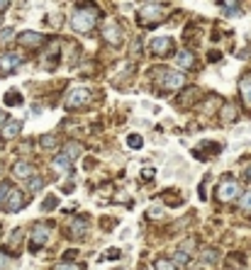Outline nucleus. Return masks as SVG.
<instances>
[{"mask_svg":"<svg viewBox=\"0 0 251 270\" xmlns=\"http://www.w3.org/2000/svg\"><path fill=\"white\" fill-rule=\"evenodd\" d=\"M98 22V10L95 8H78L76 13L71 15V27L78 34H88L90 29L95 27Z\"/></svg>","mask_w":251,"mask_h":270,"instance_id":"obj_1","label":"nucleus"},{"mask_svg":"<svg viewBox=\"0 0 251 270\" xmlns=\"http://www.w3.org/2000/svg\"><path fill=\"white\" fill-rule=\"evenodd\" d=\"M49 239H52V227H49V224H44V222H39V224H34V227H32V234H29V248H32V251H37V248L46 246Z\"/></svg>","mask_w":251,"mask_h":270,"instance_id":"obj_2","label":"nucleus"},{"mask_svg":"<svg viewBox=\"0 0 251 270\" xmlns=\"http://www.w3.org/2000/svg\"><path fill=\"white\" fill-rule=\"evenodd\" d=\"M166 17V8L164 5H156V3H152V5H144L139 13V22L141 25H156V22H161Z\"/></svg>","mask_w":251,"mask_h":270,"instance_id":"obj_3","label":"nucleus"},{"mask_svg":"<svg viewBox=\"0 0 251 270\" xmlns=\"http://www.w3.org/2000/svg\"><path fill=\"white\" fill-rule=\"evenodd\" d=\"M90 102V90L88 88H73L69 95H66V105L71 110H78V107H85Z\"/></svg>","mask_w":251,"mask_h":270,"instance_id":"obj_4","label":"nucleus"},{"mask_svg":"<svg viewBox=\"0 0 251 270\" xmlns=\"http://www.w3.org/2000/svg\"><path fill=\"white\" fill-rule=\"evenodd\" d=\"M237 195H239V183L234 178H224L222 183H220V188H217L220 202H229V200H234Z\"/></svg>","mask_w":251,"mask_h":270,"instance_id":"obj_5","label":"nucleus"},{"mask_svg":"<svg viewBox=\"0 0 251 270\" xmlns=\"http://www.w3.org/2000/svg\"><path fill=\"white\" fill-rule=\"evenodd\" d=\"M88 227H90V219L88 217H73L69 224V236L71 239H81V236H85L88 234Z\"/></svg>","mask_w":251,"mask_h":270,"instance_id":"obj_6","label":"nucleus"},{"mask_svg":"<svg viewBox=\"0 0 251 270\" xmlns=\"http://www.w3.org/2000/svg\"><path fill=\"white\" fill-rule=\"evenodd\" d=\"M149 49H152V54L164 56V54H168V51L173 49V41L168 39V37H156V39L149 41Z\"/></svg>","mask_w":251,"mask_h":270,"instance_id":"obj_7","label":"nucleus"},{"mask_svg":"<svg viewBox=\"0 0 251 270\" xmlns=\"http://www.w3.org/2000/svg\"><path fill=\"white\" fill-rule=\"evenodd\" d=\"M183 83H185V78H183L181 73H176V71H166L161 85H164L166 90H178V88H183Z\"/></svg>","mask_w":251,"mask_h":270,"instance_id":"obj_8","label":"nucleus"},{"mask_svg":"<svg viewBox=\"0 0 251 270\" xmlns=\"http://www.w3.org/2000/svg\"><path fill=\"white\" fill-rule=\"evenodd\" d=\"M22 204H25V197H22V192H20V190L8 192V200H5V209H8V212H20V209H22Z\"/></svg>","mask_w":251,"mask_h":270,"instance_id":"obj_9","label":"nucleus"},{"mask_svg":"<svg viewBox=\"0 0 251 270\" xmlns=\"http://www.w3.org/2000/svg\"><path fill=\"white\" fill-rule=\"evenodd\" d=\"M17 64H20V56H17V54H13V51L3 54V56H0V73H10Z\"/></svg>","mask_w":251,"mask_h":270,"instance_id":"obj_10","label":"nucleus"},{"mask_svg":"<svg viewBox=\"0 0 251 270\" xmlns=\"http://www.w3.org/2000/svg\"><path fill=\"white\" fill-rule=\"evenodd\" d=\"M239 90H241V100H244V107L251 110V73H249V76H244V78L239 81Z\"/></svg>","mask_w":251,"mask_h":270,"instance_id":"obj_11","label":"nucleus"},{"mask_svg":"<svg viewBox=\"0 0 251 270\" xmlns=\"http://www.w3.org/2000/svg\"><path fill=\"white\" fill-rule=\"evenodd\" d=\"M103 37L110 41V44H120V41H122V34H120L117 22H108V25H105V32H103Z\"/></svg>","mask_w":251,"mask_h":270,"instance_id":"obj_12","label":"nucleus"},{"mask_svg":"<svg viewBox=\"0 0 251 270\" xmlns=\"http://www.w3.org/2000/svg\"><path fill=\"white\" fill-rule=\"evenodd\" d=\"M13 173L17 178H32L34 176V166H32L29 161H17L13 166Z\"/></svg>","mask_w":251,"mask_h":270,"instance_id":"obj_13","label":"nucleus"},{"mask_svg":"<svg viewBox=\"0 0 251 270\" xmlns=\"http://www.w3.org/2000/svg\"><path fill=\"white\" fill-rule=\"evenodd\" d=\"M44 41V37L39 32H22L20 34V44H25V46H39Z\"/></svg>","mask_w":251,"mask_h":270,"instance_id":"obj_14","label":"nucleus"},{"mask_svg":"<svg viewBox=\"0 0 251 270\" xmlns=\"http://www.w3.org/2000/svg\"><path fill=\"white\" fill-rule=\"evenodd\" d=\"M52 166H54L59 173H69V171H73L71 166H73V161H69L64 153H59V156H54V161H52Z\"/></svg>","mask_w":251,"mask_h":270,"instance_id":"obj_15","label":"nucleus"},{"mask_svg":"<svg viewBox=\"0 0 251 270\" xmlns=\"http://www.w3.org/2000/svg\"><path fill=\"white\" fill-rule=\"evenodd\" d=\"M20 120H10V122H5V127H3V139H13V136L20 134Z\"/></svg>","mask_w":251,"mask_h":270,"instance_id":"obj_16","label":"nucleus"},{"mask_svg":"<svg viewBox=\"0 0 251 270\" xmlns=\"http://www.w3.org/2000/svg\"><path fill=\"white\" fill-rule=\"evenodd\" d=\"M81 153H83V146H81L78 141H69V144H66V151H64V156H66L69 161H73V158H78Z\"/></svg>","mask_w":251,"mask_h":270,"instance_id":"obj_17","label":"nucleus"},{"mask_svg":"<svg viewBox=\"0 0 251 270\" xmlns=\"http://www.w3.org/2000/svg\"><path fill=\"white\" fill-rule=\"evenodd\" d=\"M176 61H178V66H181V68H193V64H195V56L190 54V51H178Z\"/></svg>","mask_w":251,"mask_h":270,"instance_id":"obj_18","label":"nucleus"},{"mask_svg":"<svg viewBox=\"0 0 251 270\" xmlns=\"http://www.w3.org/2000/svg\"><path fill=\"white\" fill-rule=\"evenodd\" d=\"M56 204H59V197H56V195H49V197L44 200L42 209H44V212H52V209H56Z\"/></svg>","mask_w":251,"mask_h":270,"instance_id":"obj_19","label":"nucleus"},{"mask_svg":"<svg viewBox=\"0 0 251 270\" xmlns=\"http://www.w3.org/2000/svg\"><path fill=\"white\" fill-rule=\"evenodd\" d=\"M127 144L132 146V149H141V144H144V139L139 134H129L127 136Z\"/></svg>","mask_w":251,"mask_h":270,"instance_id":"obj_20","label":"nucleus"},{"mask_svg":"<svg viewBox=\"0 0 251 270\" xmlns=\"http://www.w3.org/2000/svg\"><path fill=\"white\" fill-rule=\"evenodd\" d=\"M42 185H44L42 178H37V176L29 178V190H32V192H39V190H42Z\"/></svg>","mask_w":251,"mask_h":270,"instance_id":"obj_21","label":"nucleus"},{"mask_svg":"<svg viewBox=\"0 0 251 270\" xmlns=\"http://www.w3.org/2000/svg\"><path fill=\"white\" fill-rule=\"evenodd\" d=\"M22 102V95L20 93H8L5 95V105H20Z\"/></svg>","mask_w":251,"mask_h":270,"instance_id":"obj_22","label":"nucleus"},{"mask_svg":"<svg viewBox=\"0 0 251 270\" xmlns=\"http://www.w3.org/2000/svg\"><path fill=\"white\" fill-rule=\"evenodd\" d=\"M156 270H173V263L166 260V258H159L156 260Z\"/></svg>","mask_w":251,"mask_h":270,"instance_id":"obj_23","label":"nucleus"},{"mask_svg":"<svg viewBox=\"0 0 251 270\" xmlns=\"http://www.w3.org/2000/svg\"><path fill=\"white\" fill-rule=\"evenodd\" d=\"M39 141H42L44 149H54V144H56V139H54V136H49V134H44Z\"/></svg>","mask_w":251,"mask_h":270,"instance_id":"obj_24","label":"nucleus"},{"mask_svg":"<svg viewBox=\"0 0 251 270\" xmlns=\"http://www.w3.org/2000/svg\"><path fill=\"white\" fill-rule=\"evenodd\" d=\"M222 10H227L229 15H239V5H234V3H222Z\"/></svg>","mask_w":251,"mask_h":270,"instance_id":"obj_25","label":"nucleus"},{"mask_svg":"<svg viewBox=\"0 0 251 270\" xmlns=\"http://www.w3.org/2000/svg\"><path fill=\"white\" fill-rule=\"evenodd\" d=\"M203 260H205V263H215V260H217V251H205V253H203Z\"/></svg>","mask_w":251,"mask_h":270,"instance_id":"obj_26","label":"nucleus"},{"mask_svg":"<svg viewBox=\"0 0 251 270\" xmlns=\"http://www.w3.org/2000/svg\"><path fill=\"white\" fill-rule=\"evenodd\" d=\"M8 265H10V256L0 251V270H5V268H8Z\"/></svg>","mask_w":251,"mask_h":270,"instance_id":"obj_27","label":"nucleus"},{"mask_svg":"<svg viewBox=\"0 0 251 270\" xmlns=\"http://www.w3.org/2000/svg\"><path fill=\"white\" fill-rule=\"evenodd\" d=\"M241 207H244V209H249V212H251V192H246V195L241 197Z\"/></svg>","mask_w":251,"mask_h":270,"instance_id":"obj_28","label":"nucleus"},{"mask_svg":"<svg viewBox=\"0 0 251 270\" xmlns=\"http://www.w3.org/2000/svg\"><path fill=\"white\" fill-rule=\"evenodd\" d=\"M54 270H81L78 265H71V263H59Z\"/></svg>","mask_w":251,"mask_h":270,"instance_id":"obj_29","label":"nucleus"},{"mask_svg":"<svg viewBox=\"0 0 251 270\" xmlns=\"http://www.w3.org/2000/svg\"><path fill=\"white\" fill-rule=\"evenodd\" d=\"M10 37H13V29H10V27H8V29H3V32H0V41H8Z\"/></svg>","mask_w":251,"mask_h":270,"instance_id":"obj_30","label":"nucleus"},{"mask_svg":"<svg viewBox=\"0 0 251 270\" xmlns=\"http://www.w3.org/2000/svg\"><path fill=\"white\" fill-rule=\"evenodd\" d=\"M8 188H10V185H8V183H3V185H0V197H3V195H5V192H8Z\"/></svg>","mask_w":251,"mask_h":270,"instance_id":"obj_31","label":"nucleus"},{"mask_svg":"<svg viewBox=\"0 0 251 270\" xmlns=\"http://www.w3.org/2000/svg\"><path fill=\"white\" fill-rule=\"evenodd\" d=\"M8 8V3H0V10H5Z\"/></svg>","mask_w":251,"mask_h":270,"instance_id":"obj_32","label":"nucleus"},{"mask_svg":"<svg viewBox=\"0 0 251 270\" xmlns=\"http://www.w3.org/2000/svg\"><path fill=\"white\" fill-rule=\"evenodd\" d=\"M3 120H5V115H3V112H0V122H3Z\"/></svg>","mask_w":251,"mask_h":270,"instance_id":"obj_33","label":"nucleus"},{"mask_svg":"<svg viewBox=\"0 0 251 270\" xmlns=\"http://www.w3.org/2000/svg\"><path fill=\"white\" fill-rule=\"evenodd\" d=\"M249 180H251V166H249Z\"/></svg>","mask_w":251,"mask_h":270,"instance_id":"obj_34","label":"nucleus"},{"mask_svg":"<svg viewBox=\"0 0 251 270\" xmlns=\"http://www.w3.org/2000/svg\"><path fill=\"white\" fill-rule=\"evenodd\" d=\"M144 270H149V268H144Z\"/></svg>","mask_w":251,"mask_h":270,"instance_id":"obj_35","label":"nucleus"}]
</instances>
